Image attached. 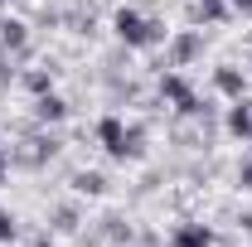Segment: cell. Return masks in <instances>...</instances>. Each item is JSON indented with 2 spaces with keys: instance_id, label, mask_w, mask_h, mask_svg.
<instances>
[{
  "instance_id": "obj_2",
  "label": "cell",
  "mask_w": 252,
  "mask_h": 247,
  "mask_svg": "<svg viewBox=\"0 0 252 247\" xmlns=\"http://www.w3.org/2000/svg\"><path fill=\"white\" fill-rule=\"evenodd\" d=\"M194 59H204V30H185L170 39V68H189Z\"/></svg>"
},
{
  "instance_id": "obj_11",
  "label": "cell",
  "mask_w": 252,
  "mask_h": 247,
  "mask_svg": "<svg viewBox=\"0 0 252 247\" xmlns=\"http://www.w3.org/2000/svg\"><path fill=\"white\" fill-rule=\"evenodd\" d=\"M0 243H15V218L0 209Z\"/></svg>"
},
{
  "instance_id": "obj_12",
  "label": "cell",
  "mask_w": 252,
  "mask_h": 247,
  "mask_svg": "<svg viewBox=\"0 0 252 247\" xmlns=\"http://www.w3.org/2000/svg\"><path fill=\"white\" fill-rule=\"evenodd\" d=\"M238 185H243V189H248V194H252V155H248V160H243V165H238Z\"/></svg>"
},
{
  "instance_id": "obj_13",
  "label": "cell",
  "mask_w": 252,
  "mask_h": 247,
  "mask_svg": "<svg viewBox=\"0 0 252 247\" xmlns=\"http://www.w3.org/2000/svg\"><path fill=\"white\" fill-rule=\"evenodd\" d=\"M228 10H233V15H243V20H252V0H228Z\"/></svg>"
},
{
  "instance_id": "obj_1",
  "label": "cell",
  "mask_w": 252,
  "mask_h": 247,
  "mask_svg": "<svg viewBox=\"0 0 252 247\" xmlns=\"http://www.w3.org/2000/svg\"><path fill=\"white\" fill-rule=\"evenodd\" d=\"M117 34H122L126 49H156L160 39H165V30H160L156 20H146V15H136V10H122V15H117Z\"/></svg>"
},
{
  "instance_id": "obj_10",
  "label": "cell",
  "mask_w": 252,
  "mask_h": 247,
  "mask_svg": "<svg viewBox=\"0 0 252 247\" xmlns=\"http://www.w3.org/2000/svg\"><path fill=\"white\" fill-rule=\"evenodd\" d=\"M54 228H59V233H73V228H78V209H59V214H54Z\"/></svg>"
},
{
  "instance_id": "obj_14",
  "label": "cell",
  "mask_w": 252,
  "mask_h": 247,
  "mask_svg": "<svg viewBox=\"0 0 252 247\" xmlns=\"http://www.w3.org/2000/svg\"><path fill=\"white\" fill-rule=\"evenodd\" d=\"M5 170H10V146H0V180H5Z\"/></svg>"
},
{
  "instance_id": "obj_4",
  "label": "cell",
  "mask_w": 252,
  "mask_h": 247,
  "mask_svg": "<svg viewBox=\"0 0 252 247\" xmlns=\"http://www.w3.org/2000/svg\"><path fill=\"white\" fill-rule=\"evenodd\" d=\"M228 131H233L238 141H252V102L248 97H238V102L228 107Z\"/></svg>"
},
{
  "instance_id": "obj_5",
  "label": "cell",
  "mask_w": 252,
  "mask_h": 247,
  "mask_svg": "<svg viewBox=\"0 0 252 247\" xmlns=\"http://www.w3.org/2000/svg\"><path fill=\"white\" fill-rule=\"evenodd\" d=\"M214 83H219V93L228 97V102H238V97L248 93V73H238V68H219Z\"/></svg>"
},
{
  "instance_id": "obj_6",
  "label": "cell",
  "mask_w": 252,
  "mask_h": 247,
  "mask_svg": "<svg viewBox=\"0 0 252 247\" xmlns=\"http://www.w3.org/2000/svg\"><path fill=\"white\" fill-rule=\"evenodd\" d=\"M34 117H39V122H63V117H68V107H63V97L39 93V102H34Z\"/></svg>"
},
{
  "instance_id": "obj_7",
  "label": "cell",
  "mask_w": 252,
  "mask_h": 247,
  "mask_svg": "<svg viewBox=\"0 0 252 247\" xmlns=\"http://www.w3.org/2000/svg\"><path fill=\"white\" fill-rule=\"evenodd\" d=\"M25 39H30V34H25V25H20V20H5V25H0V49L20 54V49H25Z\"/></svg>"
},
{
  "instance_id": "obj_8",
  "label": "cell",
  "mask_w": 252,
  "mask_h": 247,
  "mask_svg": "<svg viewBox=\"0 0 252 247\" xmlns=\"http://www.w3.org/2000/svg\"><path fill=\"white\" fill-rule=\"evenodd\" d=\"M73 185H78V194H93V199H97V194H107V180H102L97 170H83Z\"/></svg>"
},
{
  "instance_id": "obj_3",
  "label": "cell",
  "mask_w": 252,
  "mask_h": 247,
  "mask_svg": "<svg viewBox=\"0 0 252 247\" xmlns=\"http://www.w3.org/2000/svg\"><path fill=\"white\" fill-rule=\"evenodd\" d=\"M97 136H102V151L112 160H126V122L122 117H102L97 122Z\"/></svg>"
},
{
  "instance_id": "obj_9",
  "label": "cell",
  "mask_w": 252,
  "mask_h": 247,
  "mask_svg": "<svg viewBox=\"0 0 252 247\" xmlns=\"http://www.w3.org/2000/svg\"><path fill=\"white\" fill-rule=\"evenodd\" d=\"M209 243H214V238H209L204 228H180V233H175V247H209Z\"/></svg>"
}]
</instances>
